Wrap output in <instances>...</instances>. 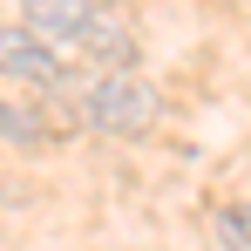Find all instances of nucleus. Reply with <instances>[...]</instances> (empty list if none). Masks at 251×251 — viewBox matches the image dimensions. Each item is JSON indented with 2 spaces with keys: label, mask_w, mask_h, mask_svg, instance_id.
Here are the masks:
<instances>
[{
  "label": "nucleus",
  "mask_w": 251,
  "mask_h": 251,
  "mask_svg": "<svg viewBox=\"0 0 251 251\" xmlns=\"http://www.w3.org/2000/svg\"><path fill=\"white\" fill-rule=\"evenodd\" d=\"M75 95V109H82L88 129H102V136H143V129L163 116V95H156V82H143L136 68H123V75H88L82 88H68Z\"/></svg>",
  "instance_id": "1"
},
{
  "label": "nucleus",
  "mask_w": 251,
  "mask_h": 251,
  "mask_svg": "<svg viewBox=\"0 0 251 251\" xmlns=\"http://www.w3.org/2000/svg\"><path fill=\"white\" fill-rule=\"evenodd\" d=\"M109 14V0H21V27L34 34V41H48L61 61L82 48V34Z\"/></svg>",
  "instance_id": "2"
},
{
  "label": "nucleus",
  "mask_w": 251,
  "mask_h": 251,
  "mask_svg": "<svg viewBox=\"0 0 251 251\" xmlns=\"http://www.w3.org/2000/svg\"><path fill=\"white\" fill-rule=\"evenodd\" d=\"M54 136H61V123H54L48 95H21V88H0V143H14V150H48Z\"/></svg>",
  "instance_id": "4"
},
{
  "label": "nucleus",
  "mask_w": 251,
  "mask_h": 251,
  "mask_svg": "<svg viewBox=\"0 0 251 251\" xmlns=\"http://www.w3.org/2000/svg\"><path fill=\"white\" fill-rule=\"evenodd\" d=\"M0 75L7 82H27V88H54V95H68V61L54 54L48 41H34L21 21H0Z\"/></svg>",
  "instance_id": "3"
},
{
  "label": "nucleus",
  "mask_w": 251,
  "mask_h": 251,
  "mask_svg": "<svg viewBox=\"0 0 251 251\" xmlns=\"http://www.w3.org/2000/svg\"><path fill=\"white\" fill-rule=\"evenodd\" d=\"M210 238L224 251H251V197L245 204H217L210 210Z\"/></svg>",
  "instance_id": "5"
}]
</instances>
